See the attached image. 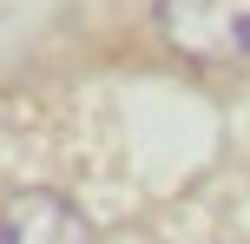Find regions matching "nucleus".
<instances>
[{
  "label": "nucleus",
  "mask_w": 250,
  "mask_h": 244,
  "mask_svg": "<svg viewBox=\"0 0 250 244\" xmlns=\"http://www.w3.org/2000/svg\"><path fill=\"white\" fill-rule=\"evenodd\" d=\"M165 46L191 66H244L250 60V0H158L151 7Z\"/></svg>",
  "instance_id": "1"
},
{
  "label": "nucleus",
  "mask_w": 250,
  "mask_h": 244,
  "mask_svg": "<svg viewBox=\"0 0 250 244\" xmlns=\"http://www.w3.org/2000/svg\"><path fill=\"white\" fill-rule=\"evenodd\" d=\"M0 244H92V224L60 192H20L0 211Z\"/></svg>",
  "instance_id": "2"
}]
</instances>
